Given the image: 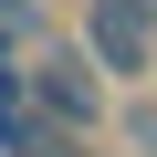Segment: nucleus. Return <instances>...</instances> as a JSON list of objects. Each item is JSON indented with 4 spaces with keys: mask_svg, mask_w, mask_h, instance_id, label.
<instances>
[{
    "mask_svg": "<svg viewBox=\"0 0 157 157\" xmlns=\"http://www.w3.org/2000/svg\"><path fill=\"white\" fill-rule=\"evenodd\" d=\"M21 94H32V115H42L52 136H73V147H94V136L115 126V84L94 73L84 42H32V52H21Z\"/></svg>",
    "mask_w": 157,
    "mask_h": 157,
    "instance_id": "f257e3e1",
    "label": "nucleus"
},
{
    "mask_svg": "<svg viewBox=\"0 0 157 157\" xmlns=\"http://www.w3.org/2000/svg\"><path fill=\"white\" fill-rule=\"evenodd\" d=\"M94 52V73L115 94H147V73H157V11L147 0H84V32H73Z\"/></svg>",
    "mask_w": 157,
    "mask_h": 157,
    "instance_id": "f03ea898",
    "label": "nucleus"
},
{
    "mask_svg": "<svg viewBox=\"0 0 157 157\" xmlns=\"http://www.w3.org/2000/svg\"><path fill=\"white\" fill-rule=\"evenodd\" d=\"M115 147L126 157H157V94H126L115 105Z\"/></svg>",
    "mask_w": 157,
    "mask_h": 157,
    "instance_id": "7ed1b4c3",
    "label": "nucleus"
},
{
    "mask_svg": "<svg viewBox=\"0 0 157 157\" xmlns=\"http://www.w3.org/2000/svg\"><path fill=\"white\" fill-rule=\"evenodd\" d=\"M21 52H32V42H21V32H11V21H0V73H11V63H21Z\"/></svg>",
    "mask_w": 157,
    "mask_h": 157,
    "instance_id": "20e7f679",
    "label": "nucleus"
},
{
    "mask_svg": "<svg viewBox=\"0 0 157 157\" xmlns=\"http://www.w3.org/2000/svg\"><path fill=\"white\" fill-rule=\"evenodd\" d=\"M32 157H84V147H73V136H42V147H32Z\"/></svg>",
    "mask_w": 157,
    "mask_h": 157,
    "instance_id": "39448f33",
    "label": "nucleus"
},
{
    "mask_svg": "<svg viewBox=\"0 0 157 157\" xmlns=\"http://www.w3.org/2000/svg\"><path fill=\"white\" fill-rule=\"evenodd\" d=\"M147 11H157V0H147Z\"/></svg>",
    "mask_w": 157,
    "mask_h": 157,
    "instance_id": "423d86ee",
    "label": "nucleus"
}]
</instances>
